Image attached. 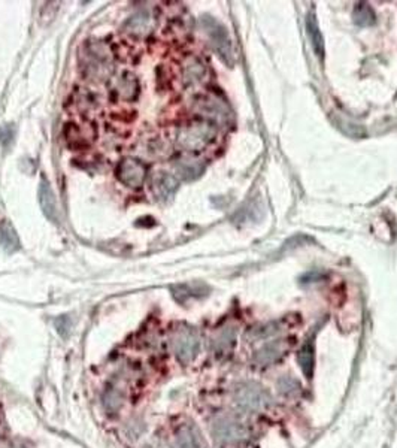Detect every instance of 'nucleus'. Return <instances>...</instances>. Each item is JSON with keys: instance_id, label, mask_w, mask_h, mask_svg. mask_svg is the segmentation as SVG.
I'll list each match as a JSON object with an SVG mask.
<instances>
[{"instance_id": "f257e3e1", "label": "nucleus", "mask_w": 397, "mask_h": 448, "mask_svg": "<svg viewBox=\"0 0 397 448\" xmlns=\"http://www.w3.org/2000/svg\"><path fill=\"white\" fill-rule=\"evenodd\" d=\"M217 137L215 126L208 121H191L185 126H181L176 133V145L184 151H202L209 143H213Z\"/></svg>"}, {"instance_id": "f03ea898", "label": "nucleus", "mask_w": 397, "mask_h": 448, "mask_svg": "<svg viewBox=\"0 0 397 448\" xmlns=\"http://www.w3.org/2000/svg\"><path fill=\"white\" fill-rule=\"evenodd\" d=\"M172 349L176 359L184 365L196 359L200 350V340L197 332L190 326H181L176 329L172 338Z\"/></svg>"}, {"instance_id": "7ed1b4c3", "label": "nucleus", "mask_w": 397, "mask_h": 448, "mask_svg": "<svg viewBox=\"0 0 397 448\" xmlns=\"http://www.w3.org/2000/svg\"><path fill=\"white\" fill-rule=\"evenodd\" d=\"M234 402L242 410L247 411H261L266 410L270 403V396L263 387L257 383H242L234 388Z\"/></svg>"}, {"instance_id": "20e7f679", "label": "nucleus", "mask_w": 397, "mask_h": 448, "mask_svg": "<svg viewBox=\"0 0 397 448\" xmlns=\"http://www.w3.org/2000/svg\"><path fill=\"white\" fill-rule=\"evenodd\" d=\"M202 26H204L206 35L210 40V45H213L219 58L229 66L233 64V51H232L230 38L227 30L218 21L210 19V16L202 19Z\"/></svg>"}, {"instance_id": "39448f33", "label": "nucleus", "mask_w": 397, "mask_h": 448, "mask_svg": "<svg viewBox=\"0 0 397 448\" xmlns=\"http://www.w3.org/2000/svg\"><path fill=\"white\" fill-rule=\"evenodd\" d=\"M213 435L218 443L234 444L241 443L247 436V429H245L243 423L233 417H218L213 423Z\"/></svg>"}, {"instance_id": "423d86ee", "label": "nucleus", "mask_w": 397, "mask_h": 448, "mask_svg": "<svg viewBox=\"0 0 397 448\" xmlns=\"http://www.w3.org/2000/svg\"><path fill=\"white\" fill-rule=\"evenodd\" d=\"M147 167L139 160L124 158L117 166V178L121 184L132 189H138L145 181Z\"/></svg>"}, {"instance_id": "0eeeda50", "label": "nucleus", "mask_w": 397, "mask_h": 448, "mask_svg": "<svg viewBox=\"0 0 397 448\" xmlns=\"http://www.w3.org/2000/svg\"><path fill=\"white\" fill-rule=\"evenodd\" d=\"M109 87H111L114 95L120 100H124V102H133L134 99H138L141 91L138 78L130 72L118 73L109 82Z\"/></svg>"}, {"instance_id": "6e6552de", "label": "nucleus", "mask_w": 397, "mask_h": 448, "mask_svg": "<svg viewBox=\"0 0 397 448\" xmlns=\"http://www.w3.org/2000/svg\"><path fill=\"white\" fill-rule=\"evenodd\" d=\"M196 111L217 124H227L230 121V111L221 100L214 96L199 99L196 102Z\"/></svg>"}, {"instance_id": "1a4fd4ad", "label": "nucleus", "mask_w": 397, "mask_h": 448, "mask_svg": "<svg viewBox=\"0 0 397 448\" xmlns=\"http://www.w3.org/2000/svg\"><path fill=\"white\" fill-rule=\"evenodd\" d=\"M291 346L289 340H275L265 344L261 349L256 353L254 363L257 366H270L274 365L275 362L281 360L285 353L289 351Z\"/></svg>"}, {"instance_id": "9d476101", "label": "nucleus", "mask_w": 397, "mask_h": 448, "mask_svg": "<svg viewBox=\"0 0 397 448\" xmlns=\"http://www.w3.org/2000/svg\"><path fill=\"white\" fill-rule=\"evenodd\" d=\"M178 187H180L178 180H176L172 174L165 171L156 172L153 180H151V190H153L156 199L160 202L171 200L175 196Z\"/></svg>"}, {"instance_id": "9b49d317", "label": "nucleus", "mask_w": 397, "mask_h": 448, "mask_svg": "<svg viewBox=\"0 0 397 448\" xmlns=\"http://www.w3.org/2000/svg\"><path fill=\"white\" fill-rule=\"evenodd\" d=\"M39 204L42 211H44L45 217L53 223L60 222V215H58V202L53 189L49 187L48 181H42L39 185Z\"/></svg>"}, {"instance_id": "f8f14e48", "label": "nucleus", "mask_w": 397, "mask_h": 448, "mask_svg": "<svg viewBox=\"0 0 397 448\" xmlns=\"http://www.w3.org/2000/svg\"><path fill=\"white\" fill-rule=\"evenodd\" d=\"M206 78V66L197 57H189L182 66V80L187 86H197Z\"/></svg>"}, {"instance_id": "ddd939ff", "label": "nucleus", "mask_w": 397, "mask_h": 448, "mask_svg": "<svg viewBox=\"0 0 397 448\" xmlns=\"http://www.w3.org/2000/svg\"><path fill=\"white\" fill-rule=\"evenodd\" d=\"M153 24H154L153 15L147 11H141L138 14L132 15L130 19L125 21L124 30L128 32L129 35H133V36H143L151 32V29H153Z\"/></svg>"}, {"instance_id": "4468645a", "label": "nucleus", "mask_w": 397, "mask_h": 448, "mask_svg": "<svg viewBox=\"0 0 397 448\" xmlns=\"http://www.w3.org/2000/svg\"><path fill=\"white\" fill-rule=\"evenodd\" d=\"M176 447L178 448H206L205 439L200 430L193 425H185L176 435Z\"/></svg>"}, {"instance_id": "2eb2a0df", "label": "nucleus", "mask_w": 397, "mask_h": 448, "mask_svg": "<svg viewBox=\"0 0 397 448\" xmlns=\"http://www.w3.org/2000/svg\"><path fill=\"white\" fill-rule=\"evenodd\" d=\"M175 171L184 181H193L197 180L199 176L204 174L205 165L194 158H180L175 163Z\"/></svg>"}, {"instance_id": "dca6fc26", "label": "nucleus", "mask_w": 397, "mask_h": 448, "mask_svg": "<svg viewBox=\"0 0 397 448\" xmlns=\"http://www.w3.org/2000/svg\"><path fill=\"white\" fill-rule=\"evenodd\" d=\"M298 360L300 369L308 379L314 377V362H315V354H314V344H312V340H308L305 344L302 345V349L299 350L298 354Z\"/></svg>"}, {"instance_id": "f3484780", "label": "nucleus", "mask_w": 397, "mask_h": 448, "mask_svg": "<svg viewBox=\"0 0 397 448\" xmlns=\"http://www.w3.org/2000/svg\"><path fill=\"white\" fill-rule=\"evenodd\" d=\"M306 32L311 40V45L314 48V53L321 58L324 56V38L321 35L318 23L314 14H309L306 19Z\"/></svg>"}, {"instance_id": "a211bd4d", "label": "nucleus", "mask_w": 397, "mask_h": 448, "mask_svg": "<svg viewBox=\"0 0 397 448\" xmlns=\"http://www.w3.org/2000/svg\"><path fill=\"white\" fill-rule=\"evenodd\" d=\"M0 248H3L6 252H14L20 250L19 236H16L12 226L8 223L0 224Z\"/></svg>"}, {"instance_id": "6ab92c4d", "label": "nucleus", "mask_w": 397, "mask_h": 448, "mask_svg": "<svg viewBox=\"0 0 397 448\" xmlns=\"http://www.w3.org/2000/svg\"><path fill=\"white\" fill-rule=\"evenodd\" d=\"M352 19L357 26L366 27V26H372V24L375 23V14L368 3H359L352 12Z\"/></svg>"}, {"instance_id": "aec40b11", "label": "nucleus", "mask_w": 397, "mask_h": 448, "mask_svg": "<svg viewBox=\"0 0 397 448\" xmlns=\"http://www.w3.org/2000/svg\"><path fill=\"white\" fill-rule=\"evenodd\" d=\"M234 340H236L234 329H232V327L224 329V331L217 336L215 350L219 353H226L234 344Z\"/></svg>"}, {"instance_id": "412c9836", "label": "nucleus", "mask_w": 397, "mask_h": 448, "mask_svg": "<svg viewBox=\"0 0 397 448\" xmlns=\"http://www.w3.org/2000/svg\"><path fill=\"white\" fill-rule=\"evenodd\" d=\"M278 388L282 394L287 396H293L294 393H298L300 390V386L298 379H294L293 377H284L278 381Z\"/></svg>"}, {"instance_id": "4be33fe9", "label": "nucleus", "mask_w": 397, "mask_h": 448, "mask_svg": "<svg viewBox=\"0 0 397 448\" xmlns=\"http://www.w3.org/2000/svg\"><path fill=\"white\" fill-rule=\"evenodd\" d=\"M12 138L14 128H11V126H2V128H0V142H2L3 145H10Z\"/></svg>"}]
</instances>
